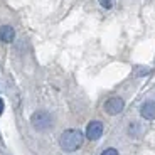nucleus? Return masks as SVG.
Segmentation results:
<instances>
[{
    "mask_svg": "<svg viewBox=\"0 0 155 155\" xmlns=\"http://www.w3.org/2000/svg\"><path fill=\"white\" fill-rule=\"evenodd\" d=\"M83 133L79 130H66L61 137V147L66 152H74L83 145Z\"/></svg>",
    "mask_w": 155,
    "mask_h": 155,
    "instance_id": "f257e3e1",
    "label": "nucleus"
},
{
    "mask_svg": "<svg viewBox=\"0 0 155 155\" xmlns=\"http://www.w3.org/2000/svg\"><path fill=\"white\" fill-rule=\"evenodd\" d=\"M52 115L47 111H35L34 115L31 116V125L32 128H35V130H39V132H44V130H47V128L52 127Z\"/></svg>",
    "mask_w": 155,
    "mask_h": 155,
    "instance_id": "f03ea898",
    "label": "nucleus"
},
{
    "mask_svg": "<svg viewBox=\"0 0 155 155\" xmlns=\"http://www.w3.org/2000/svg\"><path fill=\"white\" fill-rule=\"evenodd\" d=\"M125 108V101L121 100V98L118 96H113L110 98V100H106L105 103V110L108 115H118V113H121Z\"/></svg>",
    "mask_w": 155,
    "mask_h": 155,
    "instance_id": "7ed1b4c3",
    "label": "nucleus"
},
{
    "mask_svg": "<svg viewBox=\"0 0 155 155\" xmlns=\"http://www.w3.org/2000/svg\"><path fill=\"white\" fill-rule=\"evenodd\" d=\"M103 135V123L101 121H89L86 127V137L89 140H98Z\"/></svg>",
    "mask_w": 155,
    "mask_h": 155,
    "instance_id": "20e7f679",
    "label": "nucleus"
},
{
    "mask_svg": "<svg viewBox=\"0 0 155 155\" xmlns=\"http://www.w3.org/2000/svg\"><path fill=\"white\" fill-rule=\"evenodd\" d=\"M140 113L145 120H155V103L153 101H145L140 108Z\"/></svg>",
    "mask_w": 155,
    "mask_h": 155,
    "instance_id": "39448f33",
    "label": "nucleus"
},
{
    "mask_svg": "<svg viewBox=\"0 0 155 155\" xmlns=\"http://www.w3.org/2000/svg\"><path fill=\"white\" fill-rule=\"evenodd\" d=\"M15 39V31L10 25H2L0 27V41L2 42H12Z\"/></svg>",
    "mask_w": 155,
    "mask_h": 155,
    "instance_id": "423d86ee",
    "label": "nucleus"
},
{
    "mask_svg": "<svg viewBox=\"0 0 155 155\" xmlns=\"http://www.w3.org/2000/svg\"><path fill=\"white\" fill-rule=\"evenodd\" d=\"M101 155H118V150H115V148H106Z\"/></svg>",
    "mask_w": 155,
    "mask_h": 155,
    "instance_id": "0eeeda50",
    "label": "nucleus"
},
{
    "mask_svg": "<svg viewBox=\"0 0 155 155\" xmlns=\"http://www.w3.org/2000/svg\"><path fill=\"white\" fill-rule=\"evenodd\" d=\"M100 4L105 8H111V0H100Z\"/></svg>",
    "mask_w": 155,
    "mask_h": 155,
    "instance_id": "6e6552de",
    "label": "nucleus"
},
{
    "mask_svg": "<svg viewBox=\"0 0 155 155\" xmlns=\"http://www.w3.org/2000/svg\"><path fill=\"white\" fill-rule=\"evenodd\" d=\"M2 110H4V100L0 98V115H2Z\"/></svg>",
    "mask_w": 155,
    "mask_h": 155,
    "instance_id": "1a4fd4ad",
    "label": "nucleus"
}]
</instances>
